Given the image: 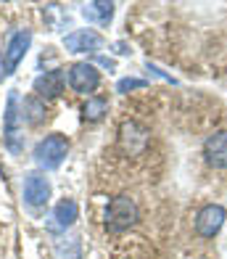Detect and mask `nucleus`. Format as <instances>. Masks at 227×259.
<instances>
[{"mask_svg":"<svg viewBox=\"0 0 227 259\" xmlns=\"http://www.w3.org/2000/svg\"><path fill=\"white\" fill-rule=\"evenodd\" d=\"M224 220H227L224 206L206 204L204 209H198V214H196V230H198V235H204V238H214V235L222 230Z\"/></svg>","mask_w":227,"mask_h":259,"instance_id":"nucleus-6","label":"nucleus"},{"mask_svg":"<svg viewBox=\"0 0 227 259\" xmlns=\"http://www.w3.org/2000/svg\"><path fill=\"white\" fill-rule=\"evenodd\" d=\"M106 111H109V103H106V98H101V96H90V98L85 101V106H82V116H85L87 122L103 119Z\"/></svg>","mask_w":227,"mask_h":259,"instance_id":"nucleus-14","label":"nucleus"},{"mask_svg":"<svg viewBox=\"0 0 227 259\" xmlns=\"http://www.w3.org/2000/svg\"><path fill=\"white\" fill-rule=\"evenodd\" d=\"M34 93L40 98H58L64 93V72H45L34 79Z\"/></svg>","mask_w":227,"mask_h":259,"instance_id":"nucleus-11","label":"nucleus"},{"mask_svg":"<svg viewBox=\"0 0 227 259\" xmlns=\"http://www.w3.org/2000/svg\"><path fill=\"white\" fill-rule=\"evenodd\" d=\"M148 135L151 133L140 122H124L122 130H119V143H122V148L127 151L129 156H135V154H140V151L148 146Z\"/></svg>","mask_w":227,"mask_h":259,"instance_id":"nucleus-8","label":"nucleus"},{"mask_svg":"<svg viewBox=\"0 0 227 259\" xmlns=\"http://www.w3.org/2000/svg\"><path fill=\"white\" fill-rule=\"evenodd\" d=\"M79 217V206L77 201H71V198H64V201H58L56 209H53V220L58 228H71Z\"/></svg>","mask_w":227,"mask_h":259,"instance_id":"nucleus-12","label":"nucleus"},{"mask_svg":"<svg viewBox=\"0 0 227 259\" xmlns=\"http://www.w3.org/2000/svg\"><path fill=\"white\" fill-rule=\"evenodd\" d=\"M82 16L87 21L109 24L111 16H114V3H87V6H82Z\"/></svg>","mask_w":227,"mask_h":259,"instance_id":"nucleus-13","label":"nucleus"},{"mask_svg":"<svg viewBox=\"0 0 227 259\" xmlns=\"http://www.w3.org/2000/svg\"><path fill=\"white\" fill-rule=\"evenodd\" d=\"M69 154V140L64 135H48L45 140H40L37 148H34V161H37L40 169H58L64 164Z\"/></svg>","mask_w":227,"mask_h":259,"instance_id":"nucleus-3","label":"nucleus"},{"mask_svg":"<svg viewBox=\"0 0 227 259\" xmlns=\"http://www.w3.org/2000/svg\"><path fill=\"white\" fill-rule=\"evenodd\" d=\"M66 79H69V88L71 90L85 93V96H87V93H93L95 88L101 85V72L93 64H87V61H77V64L69 66Z\"/></svg>","mask_w":227,"mask_h":259,"instance_id":"nucleus-5","label":"nucleus"},{"mask_svg":"<svg viewBox=\"0 0 227 259\" xmlns=\"http://www.w3.org/2000/svg\"><path fill=\"white\" fill-rule=\"evenodd\" d=\"M48 198H51V183H48V178L40 172H29L24 178V201L34 209H40L48 204Z\"/></svg>","mask_w":227,"mask_h":259,"instance_id":"nucleus-7","label":"nucleus"},{"mask_svg":"<svg viewBox=\"0 0 227 259\" xmlns=\"http://www.w3.org/2000/svg\"><path fill=\"white\" fill-rule=\"evenodd\" d=\"M140 88H148V82L138 79V77H124V79H119L116 93H129V90H140Z\"/></svg>","mask_w":227,"mask_h":259,"instance_id":"nucleus-16","label":"nucleus"},{"mask_svg":"<svg viewBox=\"0 0 227 259\" xmlns=\"http://www.w3.org/2000/svg\"><path fill=\"white\" fill-rule=\"evenodd\" d=\"M29 45H32V32L29 29H19V32L11 34V40L3 51V77L16 72V66L21 64V58L27 56Z\"/></svg>","mask_w":227,"mask_h":259,"instance_id":"nucleus-4","label":"nucleus"},{"mask_svg":"<svg viewBox=\"0 0 227 259\" xmlns=\"http://www.w3.org/2000/svg\"><path fill=\"white\" fill-rule=\"evenodd\" d=\"M103 45V37L95 29H74L64 37V48L69 53H95Z\"/></svg>","mask_w":227,"mask_h":259,"instance_id":"nucleus-9","label":"nucleus"},{"mask_svg":"<svg viewBox=\"0 0 227 259\" xmlns=\"http://www.w3.org/2000/svg\"><path fill=\"white\" fill-rule=\"evenodd\" d=\"M3 135L6 146L11 154H21L24 151V114L19 111V93L11 90L6 101V114H3Z\"/></svg>","mask_w":227,"mask_h":259,"instance_id":"nucleus-1","label":"nucleus"},{"mask_svg":"<svg viewBox=\"0 0 227 259\" xmlns=\"http://www.w3.org/2000/svg\"><path fill=\"white\" fill-rule=\"evenodd\" d=\"M24 109L29 111V122H32V124H40V122L45 119V116H48L45 106H42V103H40L37 98H29L27 103H24Z\"/></svg>","mask_w":227,"mask_h":259,"instance_id":"nucleus-15","label":"nucleus"},{"mask_svg":"<svg viewBox=\"0 0 227 259\" xmlns=\"http://www.w3.org/2000/svg\"><path fill=\"white\" fill-rule=\"evenodd\" d=\"M206 164L214 169H227V130H217L204 143Z\"/></svg>","mask_w":227,"mask_h":259,"instance_id":"nucleus-10","label":"nucleus"},{"mask_svg":"<svg viewBox=\"0 0 227 259\" xmlns=\"http://www.w3.org/2000/svg\"><path fill=\"white\" fill-rule=\"evenodd\" d=\"M138 217H140L138 204L129 196H116L109 201V206H106V228L114 230V233L129 230L138 222Z\"/></svg>","mask_w":227,"mask_h":259,"instance_id":"nucleus-2","label":"nucleus"}]
</instances>
